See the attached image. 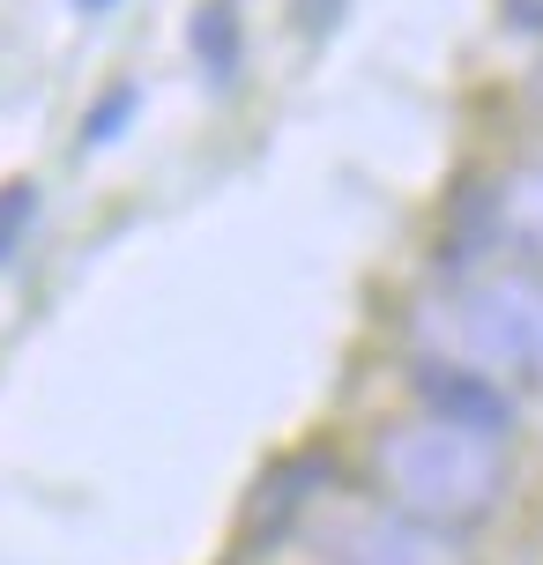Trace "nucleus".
<instances>
[{
  "instance_id": "10",
  "label": "nucleus",
  "mask_w": 543,
  "mask_h": 565,
  "mask_svg": "<svg viewBox=\"0 0 543 565\" xmlns=\"http://www.w3.org/2000/svg\"><path fill=\"white\" fill-rule=\"evenodd\" d=\"M350 0H290V23H298V38H328V30L343 23Z\"/></svg>"
},
{
  "instance_id": "5",
  "label": "nucleus",
  "mask_w": 543,
  "mask_h": 565,
  "mask_svg": "<svg viewBox=\"0 0 543 565\" xmlns=\"http://www.w3.org/2000/svg\"><path fill=\"white\" fill-rule=\"evenodd\" d=\"M320 477H328V461H320V454H313V461H284V469H276V477L254 491V521H246V536H254V543L284 536L290 521L306 513V499H313Z\"/></svg>"
},
{
  "instance_id": "1",
  "label": "nucleus",
  "mask_w": 543,
  "mask_h": 565,
  "mask_svg": "<svg viewBox=\"0 0 543 565\" xmlns=\"http://www.w3.org/2000/svg\"><path fill=\"white\" fill-rule=\"evenodd\" d=\"M372 483L395 513L461 536L507 507L514 461H507V439L461 431L447 417H395L372 431Z\"/></svg>"
},
{
  "instance_id": "7",
  "label": "nucleus",
  "mask_w": 543,
  "mask_h": 565,
  "mask_svg": "<svg viewBox=\"0 0 543 565\" xmlns=\"http://www.w3.org/2000/svg\"><path fill=\"white\" fill-rule=\"evenodd\" d=\"M491 201H499V231H507V238H521L529 254H543V164L514 171V179H507Z\"/></svg>"
},
{
  "instance_id": "3",
  "label": "nucleus",
  "mask_w": 543,
  "mask_h": 565,
  "mask_svg": "<svg viewBox=\"0 0 543 565\" xmlns=\"http://www.w3.org/2000/svg\"><path fill=\"white\" fill-rule=\"evenodd\" d=\"M409 395L425 402V417H447L461 431H485V439H507L514 431V395L491 372L461 365V358H417L409 365Z\"/></svg>"
},
{
  "instance_id": "8",
  "label": "nucleus",
  "mask_w": 543,
  "mask_h": 565,
  "mask_svg": "<svg viewBox=\"0 0 543 565\" xmlns=\"http://www.w3.org/2000/svg\"><path fill=\"white\" fill-rule=\"evenodd\" d=\"M135 105H142V89H135V83H113L105 97H97V105H89V119H83V141H89V149H105V141H113L119 127L135 119Z\"/></svg>"
},
{
  "instance_id": "6",
  "label": "nucleus",
  "mask_w": 543,
  "mask_h": 565,
  "mask_svg": "<svg viewBox=\"0 0 543 565\" xmlns=\"http://www.w3.org/2000/svg\"><path fill=\"white\" fill-rule=\"evenodd\" d=\"M187 45L209 67V83H231L238 75V8L231 0H201V15L187 23Z\"/></svg>"
},
{
  "instance_id": "9",
  "label": "nucleus",
  "mask_w": 543,
  "mask_h": 565,
  "mask_svg": "<svg viewBox=\"0 0 543 565\" xmlns=\"http://www.w3.org/2000/svg\"><path fill=\"white\" fill-rule=\"evenodd\" d=\"M30 216H38V186H30V179L0 186V260L15 254V238L30 231Z\"/></svg>"
},
{
  "instance_id": "4",
  "label": "nucleus",
  "mask_w": 543,
  "mask_h": 565,
  "mask_svg": "<svg viewBox=\"0 0 543 565\" xmlns=\"http://www.w3.org/2000/svg\"><path fill=\"white\" fill-rule=\"evenodd\" d=\"M328 565H469L461 536L447 529H425L409 513H358L328 536Z\"/></svg>"
},
{
  "instance_id": "12",
  "label": "nucleus",
  "mask_w": 543,
  "mask_h": 565,
  "mask_svg": "<svg viewBox=\"0 0 543 565\" xmlns=\"http://www.w3.org/2000/svg\"><path fill=\"white\" fill-rule=\"evenodd\" d=\"M75 8H83V15H105V8H113V0H75Z\"/></svg>"
},
{
  "instance_id": "2",
  "label": "nucleus",
  "mask_w": 543,
  "mask_h": 565,
  "mask_svg": "<svg viewBox=\"0 0 543 565\" xmlns=\"http://www.w3.org/2000/svg\"><path fill=\"white\" fill-rule=\"evenodd\" d=\"M439 335L461 350V365L477 372H521L543 387V282L536 276H491V282H469L461 298L432 306Z\"/></svg>"
},
{
  "instance_id": "11",
  "label": "nucleus",
  "mask_w": 543,
  "mask_h": 565,
  "mask_svg": "<svg viewBox=\"0 0 543 565\" xmlns=\"http://www.w3.org/2000/svg\"><path fill=\"white\" fill-rule=\"evenodd\" d=\"M507 23L514 30H543V0H507Z\"/></svg>"
}]
</instances>
